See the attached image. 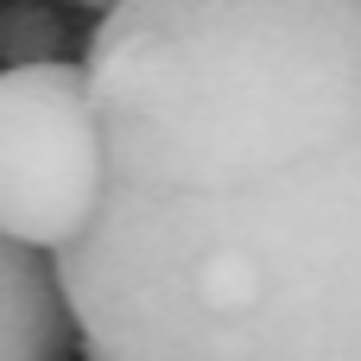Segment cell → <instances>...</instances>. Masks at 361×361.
<instances>
[{"label":"cell","instance_id":"1","mask_svg":"<svg viewBox=\"0 0 361 361\" xmlns=\"http://www.w3.org/2000/svg\"><path fill=\"white\" fill-rule=\"evenodd\" d=\"M82 95V361H361V0H114Z\"/></svg>","mask_w":361,"mask_h":361},{"label":"cell","instance_id":"2","mask_svg":"<svg viewBox=\"0 0 361 361\" xmlns=\"http://www.w3.org/2000/svg\"><path fill=\"white\" fill-rule=\"evenodd\" d=\"M95 197V127L82 63L0 70V235L63 247Z\"/></svg>","mask_w":361,"mask_h":361},{"label":"cell","instance_id":"3","mask_svg":"<svg viewBox=\"0 0 361 361\" xmlns=\"http://www.w3.org/2000/svg\"><path fill=\"white\" fill-rule=\"evenodd\" d=\"M76 330L44 247L0 235V361H70Z\"/></svg>","mask_w":361,"mask_h":361},{"label":"cell","instance_id":"4","mask_svg":"<svg viewBox=\"0 0 361 361\" xmlns=\"http://www.w3.org/2000/svg\"><path fill=\"white\" fill-rule=\"evenodd\" d=\"M70 19L44 0H0V70L6 63H57L70 57Z\"/></svg>","mask_w":361,"mask_h":361},{"label":"cell","instance_id":"5","mask_svg":"<svg viewBox=\"0 0 361 361\" xmlns=\"http://www.w3.org/2000/svg\"><path fill=\"white\" fill-rule=\"evenodd\" d=\"M63 6H82V13H108L114 0H63Z\"/></svg>","mask_w":361,"mask_h":361}]
</instances>
